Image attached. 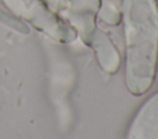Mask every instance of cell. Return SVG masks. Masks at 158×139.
<instances>
[{"instance_id":"obj_1","label":"cell","mask_w":158,"mask_h":139,"mask_svg":"<svg viewBox=\"0 0 158 139\" xmlns=\"http://www.w3.org/2000/svg\"><path fill=\"white\" fill-rule=\"evenodd\" d=\"M126 85L133 95L149 87L158 59V10L154 0H126Z\"/></svg>"},{"instance_id":"obj_2","label":"cell","mask_w":158,"mask_h":139,"mask_svg":"<svg viewBox=\"0 0 158 139\" xmlns=\"http://www.w3.org/2000/svg\"><path fill=\"white\" fill-rule=\"evenodd\" d=\"M126 139H158V92L139 107L128 127Z\"/></svg>"}]
</instances>
